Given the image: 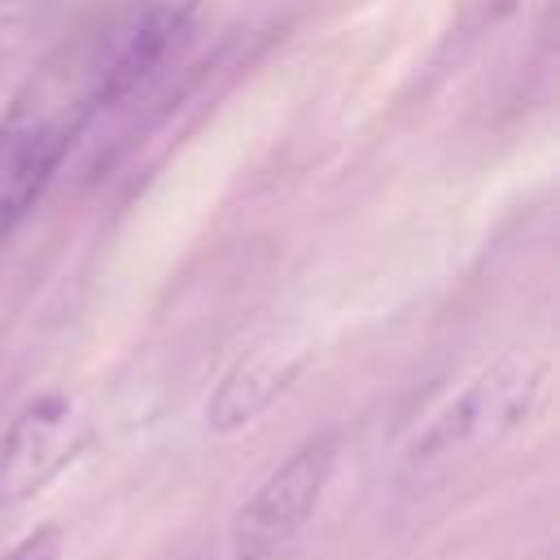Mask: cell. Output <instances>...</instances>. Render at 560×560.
I'll return each instance as SVG.
<instances>
[{"instance_id":"obj_1","label":"cell","mask_w":560,"mask_h":560,"mask_svg":"<svg viewBox=\"0 0 560 560\" xmlns=\"http://www.w3.org/2000/svg\"><path fill=\"white\" fill-rule=\"evenodd\" d=\"M122 105L114 4L88 13L18 83L0 114V232L35 210L96 114Z\"/></svg>"},{"instance_id":"obj_2","label":"cell","mask_w":560,"mask_h":560,"mask_svg":"<svg viewBox=\"0 0 560 560\" xmlns=\"http://www.w3.org/2000/svg\"><path fill=\"white\" fill-rule=\"evenodd\" d=\"M337 468V438H306L293 455H284L262 486L241 503L232 521V556L236 560H271L280 556L315 516Z\"/></svg>"},{"instance_id":"obj_3","label":"cell","mask_w":560,"mask_h":560,"mask_svg":"<svg viewBox=\"0 0 560 560\" xmlns=\"http://www.w3.org/2000/svg\"><path fill=\"white\" fill-rule=\"evenodd\" d=\"M538 385H542V368L538 363H529L521 354L499 359L494 368H486L477 381H468L429 420V429L411 442V459L416 464H433V459L499 442L503 433H512L529 416V407L538 398Z\"/></svg>"},{"instance_id":"obj_4","label":"cell","mask_w":560,"mask_h":560,"mask_svg":"<svg viewBox=\"0 0 560 560\" xmlns=\"http://www.w3.org/2000/svg\"><path fill=\"white\" fill-rule=\"evenodd\" d=\"M92 442V420L70 394L31 398L0 433V508L39 499Z\"/></svg>"},{"instance_id":"obj_5","label":"cell","mask_w":560,"mask_h":560,"mask_svg":"<svg viewBox=\"0 0 560 560\" xmlns=\"http://www.w3.org/2000/svg\"><path fill=\"white\" fill-rule=\"evenodd\" d=\"M306 363H311V346L293 337H267L249 346L210 389L206 424L214 433H241L289 394V385L306 372Z\"/></svg>"},{"instance_id":"obj_6","label":"cell","mask_w":560,"mask_h":560,"mask_svg":"<svg viewBox=\"0 0 560 560\" xmlns=\"http://www.w3.org/2000/svg\"><path fill=\"white\" fill-rule=\"evenodd\" d=\"M52 0H0V70L18 61L44 31Z\"/></svg>"},{"instance_id":"obj_7","label":"cell","mask_w":560,"mask_h":560,"mask_svg":"<svg viewBox=\"0 0 560 560\" xmlns=\"http://www.w3.org/2000/svg\"><path fill=\"white\" fill-rule=\"evenodd\" d=\"M61 551H66V534H61V525H35L26 538H18L9 551H0V560H61Z\"/></svg>"}]
</instances>
